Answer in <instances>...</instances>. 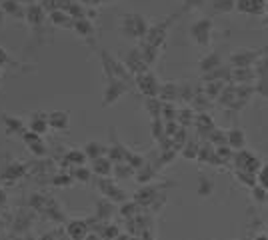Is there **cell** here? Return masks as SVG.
I'll list each match as a JSON object with an SVG mask.
<instances>
[{"instance_id": "7402d4cb", "label": "cell", "mask_w": 268, "mask_h": 240, "mask_svg": "<svg viewBox=\"0 0 268 240\" xmlns=\"http://www.w3.org/2000/svg\"><path fill=\"white\" fill-rule=\"evenodd\" d=\"M158 96L162 102H176L180 98V88L176 84H162Z\"/></svg>"}, {"instance_id": "484cf974", "label": "cell", "mask_w": 268, "mask_h": 240, "mask_svg": "<svg viewBox=\"0 0 268 240\" xmlns=\"http://www.w3.org/2000/svg\"><path fill=\"white\" fill-rule=\"evenodd\" d=\"M134 174H136V170H134L128 162H118V164H114V176H116L118 180H126V178H130Z\"/></svg>"}, {"instance_id": "1f68e13d", "label": "cell", "mask_w": 268, "mask_h": 240, "mask_svg": "<svg viewBox=\"0 0 268 240\" xmlns=\"http://www.w3.org/2000/svg\"><path fill=\"white\" fill-rule=\"evenodd\" d=\"M236 10L242 14H252V0H236Z\"/></svg>"}, {"instance_id": "8fae6325", "label": "cell", "mask_w": 268, "mask_h": 240, "mask_svg": "<svg viewBox=\"0 0 268 240\" xmlns=\"http://www.w3.org/2000/svg\"><path fill=\"white\" fill-rule=\"evenodd\" d=\"M220 64H222V60H220V54H216V52H210V54L202 56V60L198 62V68H200V72L206 76V74H212L214 70H218V68H220Z\"/></svg>"}, {"instance_id": "83f0119b", "label": "cell", "mask_w": 268, "mask_h": 240, "mask_svg": "<svg viewBox=\"0 0 268 240\" xmlns=\"http://www.w3.org/2000/svg\"><path fill=\"white\" fill-rule=\"evenodd\" d=\"M48 204H50V202H48V198H46L44 194H38V192L30 194V206H32V210H40V212H44Z\"/></svg>"}, {"instance_id": "9a60e30c", "label": "cell", "mask_w": 268, "mask_h": 240, "mask_svg": "<svg viewBox=\"0 0 268 240\" xmlns=\"http://www.w3.org/2000/svg\"><path fill=\"white\" fill-rule=\"evenodd\" d=\"M66 230H68V236L72 240L88 238V224L82 222V220H70L68 226H66Z\"/></svg>"}, {"instance_id": "44dd1931", "label": "cell", "mask_w": 268, "mask_h": 240, "mask_svg": "<svg viewBox=\"0 0 268 240\" xmlns=\"http://www.w3.org/2000/svg\"><path fill=\"white\" fill-rule=\"evenodd\" d=\"M156 196H158V190H156L154 186L144 184V186L136 192V204H152V202L156 200Z\"/></svg>"}, {"instance_id": "5bb4252c", "label": "cell", "mask_w": 268, "mask_h": 240, "mask_svg": "<svg viewBox=\"0 0 268 240\" xmlns=\"http://www.w3.org/2000/svg\"><path fill=\"white\" fill-rule=\"evenodd\" d=\"M84 154H86V158L88 160H96V158H102V156H106V152H108V146L106 144H102V142H98V140H90V142H86L84 144Z\"/></svg>"}, {"instance_id": "d590c367", "label": "cell", "mask_w": 268, "mask_h": 240, "mask_svg": "<svg viewBox=\"0 0 268 240\" xmlns=\"http://www.w3.org/2000/svg\"><path fill=\"white\" fill-rule=\"evenodd\" d=\"M4 18H6V14H4V10L0 8V28H2V24H4Z\"/></svg>"}, {"instance_id": "30bf717a", "label": "cell", "mask_w": 268, "mask_h": 240, "mask_svg": "<svg viewBox=\"0 0 268 240\" xmlns=\"http://www.w3.org/2000/svg\"><path fill=\"white\" fill-rule=\"evenodd\" d=\"M48 124L52 130H66L70 126V114L66 110H52L48 112Z\"/></svg>"}, {"instance_id": "7a4b0ae2", "label": "cell", "mask_w": 268, "mask_h": 240, "mask_svg": "<svg viewBox=\"0 0 268 240\" xmlns=\"http://www.w3.org/2000/svg\"><path fill=\"white\" fill-rule=\"evenodd\" d=\"M232 162L236 166V172H250V174H256L258 176V170L262 168V162L260 158L250 152V150H236L234 156H232Z\"/></svg>"}, {"instance_id": "e0dca14e", "label": "cell", "mask_w": 268, "mask_h": 240, "mask_svg": "<svg viewBox=\"0 0 268 240\" xmlns=\"http://www.w3.org/2000/svg\"><path fill=\"white\" fill-rule=\"evenodd\" d=\"M0 8L4 10L6 16H12V18H22V16H26V8H22V2H20V0H2Z\"/></svg>"}, {"instance_id": "ba28073f", "label": "cell", "mask_w": 268, "mask_h": 240, "mask_svg": "<svg viewBox=\"0 0 268 240\" xmlns=\"http://www.w3.org/2000/svg\"><path fill=\"white\" fill-rule=\"evenodd\" d=\"M28 130H30V132H36V134H40V136H44V134L50 130L48 114H46V112H32L30 118H28Z\"/></svg>"}, {"instance_id": "836d02e7", "label": "cell", "mask_w": 268, "mask_h": 240, "mask_svg": "<svg viewBox=\"0 0 268 240\" xmlns=\"http://www.w3.org/2000/svg\"><path fill=\"white\" fill-rule=\"evenodd\" d=\"M8 64H12L10 52H8L6 48H2V46H0V68H4V66H8Z\"/></svg>"}, {"instance_id": "cb8c5ba5", "label": "cell", "mask_w": 268, "mask_h": 240, "mask_svg": "<svg viewBox=\"0 0 268 240\" xmlns=\"http://www.w3.org/2000/svg\"><path fill=\"white\" fill-rule=\"evenodd\" d=\"M86 154H84V150H78V148H72V150H68V154H66V162L70 164V166H84L86 164Z\"/></svg>"}, {"instance_id": "d6a6232c", "label": "cell", "mask_w": 268, "mask_h": 240, "mask_svg": "<svg viewBox=\"0 0 268 240\" xmlns=\"http://www.w3.org/2000/svg\"><path fill=\"white\" fill-rule=\"evenodd\" d=\"M256 178H258V184L268 190V162L266 164H262V168L258 170V176H256Z\"/></svg>"}, {"instance_id": "4fadbf2b", "label": "cell", "mask_w": 268, "mask_h": 240, "mask_svg": "<svg viewBox=\"0 0 268 240\" xmlns=\"http://www.w3.org/2000/svg\"><path fill=\"white\" fill-rule=\"evenodd\" d=\"M72 30H74L78 36H82V38H92V34H94V24H92V20H90L88 16H82V18H76V20L72 22Z\"/></svg>"}, {"instance_id": "8d00e7d4", "label": "cell", "mask_w": 268, "mask_h": 240, "mask_svg": "<svg viewBox=\"0 0 268 240\" xmlns=\"http://www.w3.org/2000/svg\"><path fill=\"white\" fill-rule=\"evenodd\" d=\"M0 228H2V222H0Z\"/></svg>"}, {"instance_id": "e575fe53", "label": "cell", "mask_w": 268, "mask_h": 240, "mask_svg": "<svg viewBox=\"0 0 268 240\" xmlns=\"http://www.w3.org/2000/svg\"><path fill=\"white\" fill-rule=\"evenodd\" d=\"M6 202H8L6 190H4V186H0V206H6Z\"/></svg>"}, {"instance_id": "5b68a950", "label": "cell", "mask_w": 268, "mask_h": 240, "mask_svg": "<svg viewBox=\"0 0 268 240\" xmlns=\"http://www.w3.org/2000/svg\"><path fill=\"white\" fill-rule=\"evenodd\" d=\"M128 90V82L120 80V78H108L106 80V88H104V106H112L118 98H122Z\"/></svg>"}, {"instance_id": "ffe728a7", "label": "cell", "mask_w": 268, "mask_h": 240, "mask_svg": "<svg viewBox=\"0 0 268 240\" xmlns=\"http://www.w3.org/2000/svg\"><path fill=\"white\" fill-rule=\"evenodd\" d=\"M114 210H116V206H114V202L108 200V198H100V200L96 202V218H98V220L110 218V216L114 214Z\"/></svg>"}, {"instance_id": "3957f363", "label": "cell", "mask_w": 268, "mask_h": 240, "mask_svg": "<svg viewBox=\"0 0 268 240\" xmlns=\"http://www.w3.org/2000/svg\"><path fill=\"white\" fill-rule=\"evenodd\" d=\"M212 32H214V24L210 18H198L190 24V38L198 44V46H208L212 40Z\"/></svg>"}, {"instance_id": "9c48e42d", "label": "cell", "mask_w": 268, "mask_h": 240, "mask_svg": "<svg viewBox=\"0 0 268 240\" xmlns=\"http://www.w3.org/2000/svg\"><path fill=\"white\" fill-rule=\"evenodd\" d=\"M90 168H92V172H94L98 178H108L110 174H114V162H112L108 156H102V158L92 160Z\"/></svg>"}, {"instance_id": "52a82bcc", "label": "cell", "mask_w": 268, "mask_h": 240, "mask_svg": "<svg viewBox=\"0 0 268 240\" xmlns=\"http://www.w3.org/2000/svg\"><path fill=\"white\" fill-rule=\"evenodd\" d=\"M166 32H168V22L154 24V26H150V30H148V34H146L144 42H146V44H150V46L160 48V46L164 44V40H166Z\"/></svg>"}, {"instance_id": "f1b7e54d", "label": "cell", "mask_w": 268, "mask_h": 240, "mask_svg": "<svg viewBox=\"0 0 268 240\" xmlns=\"http://www.w3.org/2000/svg\"><path fill=\"white\" fill-rule=\"evenodd\" d=\"M212 190H214L212 180L206 178V176H200V178H198V194H200V196H210Z\"/></svg>"}, {"instance_id": "d6986e66", "label": "cell", "mask_w": 268, "mask_h": 240, "mask_svg": "<svg viewBox=\"0 0 268 240\" xmlns=\"http://www.w3.org/2000/svg\"><path fill=\"white\" fill-rule=\"evenodd\" d=\"M2 124H4L8 134H24L26 132L24 130V122L20 118L12 116V114H2Z\"/></svg>"}, {"instance_id": "2e32d148", "label": "cell", "mask_w": 268, "mask_h": 240, "mask_svg": "<svg viewBox=\"0 0 268 240\" xmlns=\"http://www.w3.org/2000/svg\"><path fill=\"white\" fill-rule=\"evenodd\" d=\"M226 138H228V146L236 152V150H244V146H246V136H244V132L240 130V128H230L228 132H226Z\"/></svg>"}, {"instance_id": "4dcf8cb0", "label": "cell", "mask_w": 268, "mask_h": 240, "mask_svg": "<svg viewBox=\"0 0 268 240\" xmlns=\"http://www.w3.org/2000/svg\"><path fill=\"white\" fill-rule=\"evenodd\" d=\"M72 180H74V178H72V174H56V176L52 178L54 186H68Z\"/></svg>"}, {"instance_id": "4316f807", "label": "cell", "mask_w": 268, "mask_h": 240, "mask_svg": "<svg viewBox=\"0 0 268 240\" xmlns=\"http://www.w3.org/2000/svg\"><path fill=\"white\" fill-rule=\"evenodd\" d=\"M92 174H94L92 168H86V166H76V168H72V178H74L76 182H82V184L90 182V176H92Z\"/></svg>"}, {"instance_id": "277c9868", "label": "cell", "mask_w": 268, "mask_h": 240, "mask_svg": "<svg viewBox=\"0 0 268 240\" xmlns=\"http://www.w3.org/2000/svg\"><path fill=\"white\" fill-rule=\"evenodd\" d=\"M134 82H136L138 90H140L146 98H156L158 92H160V86H162V84L158 82V78L154 76V72H150V70H146V72L134 76Z\"/></svg>"}, {"instance_id": "74e56055", "label": "cell", "mask_w": 268, "mask_h": 240, "mask_svg": "<svg viewBox=\"0 0 268 240\" xmlns=\"http://www.w3.org/2000/svg\"><path fill=\"white\" fill-rule=\"evenodd\" d=\"M0 4H2V0H0Z\"/></svg>"}, {"instance_id": "8992f818", "label": "cell", "mask_w": 268, "mask_h": 240, "mask_svg": "<svg viewBox=\"0 0 268 240\" xmlns=\"http://www.w3.org/2000/svg\"><path fill=\"white\" fill-rule=\"evenodd\" d=\"M98 190L102 192L104 198H108V200H112V202H124V200H126V192H124L114 180H110V176L98 180Z\"/></svg>"}, {"instance_id": "f546056e", "label": "cell", "mask_w": 268, "mask_h": 240, "mask_svg": "<svg viewBox=\"0 0 268 240\" xmlns=\"http://www.w3.org/2000/svg\"><path fill=\"white\" fill-rule=\"evenodd\" d=\"M26 148L34 154V156H44L48 150H46V144H44V140L42 138H38V140H34V142H30V144H26Z\"/></svg>"}, {"instance_id": "6da1fadb", "label": "cell", "mask_w": 268, "mask_h": 240, "mask_svg": "<svg viewBox=\"0 0 268 240\" xmlns=\"http://www.w3.org/2000/svg\"><path fill=\"white\" fill-rule=\"evenodd\" d=\"M148 30H150V22L146 20L144 14L130 12V14H124L120 18V32L128 40H144Z\"/></svg>"}, {"instance_id": "603a6c76", "label": "cell", "mask_w": 268, "mask_h": 240, "mask_svg": "<svg viewBox=\"0 0 268 240\" xmlns=\"http://www.w3.org/2000/svg\"><path fill=\"white\" fill-rule=\"evenodd\" d=\"M210 8L218 14H228L236 10V0H210Z\"/></svg>"}, {"instance_id": "d4e9b609", "label": "cell", "mask_w": 268, "mask_h": 240, "mask_svg": "<svg viewBox=\"0 0 268 240\" xmlns=\"http://www.w3.org/2000/svg\"><path fill=\"white\" fill-rule=\"evenodd\" d=\"M50 20H52L56 26H66V28H72V22H74V20H72L64 10H60V8L54 10V12H50Z\"/></svg>"}, {"instance_id": "ac0fdd59", "label": "cell", "mask_w": 268, "mask_h": 240, "mask_svg": "<svg viewBox=\"0 0 268 240\" xmlns=\"http://www.w3.org/2000/svg\"><path fill=\"white\" fill-rule=\"evenodd\" d=\"M32 26H38V24H42V20L46 18V10H44V6L42 4H30L28 8H26V16H24Z\"/></svg>"}, {"instance_id": "7c38bea8", "label": "cell", "mask_w": 268, "mask_h": 240, "mask_svg": "<svg viewBox=\"0 0 268 240\" xmlns=\"http://www.w3.org/2000/svg\"><path fill=\"white\" fill-rule=\"evenodd\" d=\"M256 54L258 52H254V50H238L232 54L230 62L234 64V68H248L256 60Z\"/></svg>"}]
</instances>
